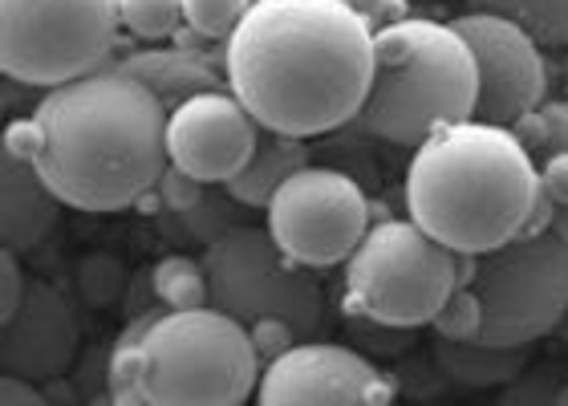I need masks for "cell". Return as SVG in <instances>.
I'll list each match as a JSON object with an SVG mask.
<instances>
[{"label": "cell", "instance_id": "6da1fadb", "mask_svg": "<svg viewBox=\"0 0 568 406\" xmlns=\"http://www.w3.org/2000/svg\"><path fill=\"white\" fill-rule=\"evenodd\" d=\"M374 29L345 0H252L224 41V82L261 131L313 139L357 122Z\"/></svg>", "mask_w": 568, "mask_h": 406}, {"label": "cell", "instance_id": "3957f363", "mask_svg": "<svg viewBox=\"0 0 568 406\" xmlns=\"http://www.w3.org/2000/svg\"><path fill=\"white\" fill-rule=\"evenodd\" d=\"M545 203L540 163L496 122H455L415 146L406 168V212L426 236L459 256L524 236Z\"/></svg>", "mask_w": 568, "mask_h": 406}, {"label": "cell", "instance_id": "cb8c5ba5", "mask_svg": "<svg viewBox=\"0 0 568 406\" xmlns=\"http://www.w3.org/2000/svg\"><path fill=\"white\" fill-rule=\"evenodd\" d=\"M126 285H131V276H126L122 261H114L106 252L82 256V264H78V293H82L90 305H98V309L114 305V301L126 293Z\"/></svg>", "mask_w": 568, "mask_h": 406}, {"label": "cell", "instance_id": "9c48e42d", "mask_svg": "<svg viewBox=\"0 0 568 406\" xmlns=\"http://www.w3.org/2000/svg\"><path fill=\"white\" fill-rule=\"evenodd\" d=\"M203 268L212 281V305L248 329L264 317L288 322L301 342H313V334L325 329V288L276 248L268 227L236 224L203 248Z\"/></svg>", "mask_w": 568, "mask_h": 406}, {"label": "cell", "instance_id": "277c9868", "mask_svg": "<svg viewBox=\"0 0 568 406\" xmlns=\"http://www.w3.org/2000/svg\"><path fill=\"white\" fill-rule=\"evenodd\" d=\"M479 70L459 29L403 17L374 33V78L357 126L382 143L423 146L430 134L475 119Z\"/></svg>", "mask_w": 568, "mask_h": 406}, {"label": "cell", "instance_id": "7a4b0ae2", "mask_svg": "<svg viewBox=\"0 0 568 406\" xmlns=\"http://www.w3.org/2000/svg\"><path fill=\"white\" fill-rule=\"evenodd\" d=\"M33 119L41 126L37 171L78 212L134 207L171 168V110L119 65L45 90Z\"/></svg>", "mask_w": 568, "mask_h": 406}, {"label": "cell", "instance_id": "f35d334b", "mask_svg": "<svg viewBox=\"0 0 568 406\" xmlns=\"http://www.w3.org/2000/svg\"><path fill=\"white\" fill-rule=\"evenodd\" d=\"M565 98H568V58H565Z\"/></svg>", "mask_w": 568, "mask_h": 406}, {"label": "cell", "instance_id": "9a60e30c", "mask_svg": "<svg viewBox=\"0 0 568 406\" xmlns=\"http://www.w3.org/2000/svg\"><path fill=\"white\" fill-rule=\"evenodd\" d=\"M61 207L58 192L45 183L37 163L0 155V248L33 252L58 227Z\"/></svg>", "mask_w": 568, "mask_h": 406}, {"label": "cell", "instance_id": "836d02e7", "mask_svg": "<svg viewBox=\"0 0 568 406\" xmlns=\"http://www.w3.org/2000/svg\"><path fill=\"white\" fill-rule=\"evenodd\" d=\"M0 406H53V403H49V395L41 386L4 374V383H0Z\"/></svg>", "mask_w": 568, "mask_h": 406}, {"label": "cell", "instance_id": "f1b7e54d", "mask_svg": "<svg viewBox=\"0 0 568 406\" xmlns=\"http://www.w3.org/2000/svg\"><path fill=\"white\" fill-rule=\"evenodd\" d=\"M248 334H252L256 354H261V362H276L281 354H288V349L301 342V334H296L288 322H281V317H264V322L252 325Z\"/></svg>", "mask_w": 568, "mask_h": 406}, {"label": "cell", "instance_id": "4dcf8cb0", "mask_svg": "<svg viewBox=\"0 0 568 406\" xmlns=\"http://www.w3.org/2000/svg\"><path fill=\"white\" fill-rule=\"evenodd\" d=\"M4 155L37 163V155H41V126H37L33 114H29V119H12L9 126H4Z\"/></svg>", "mask_w": 568, "mask_h": 406}, {"label": "cell", "instance_id": "8fae6325", "mask_svg": "<svg viewBox=\"0 0 568 406\" xmlns=\"http://www.w3.org/2000/svg\"><path fill=\"white\" fill-rule=\"evenodd\" d=\"M450 24L467 41L475 70H479L475 119L496 122V126H516L524 114L545 106V53H540V41L524 24L496 17V12H463Z\"/></svg>", "mask_w": 568, "mask_h": 406}, {"label": "cell", "instance_id": "5bb4252c", "mask_svg": "<svg viewBox=\"0 0 568 406\" xmlns=\"http://www.w3.org/2000/svg\"><path fill=\"white\" fill-rule=\"evenodd\" d=\"M0 325H4L0 366L9 378L45 386L53 378H65L78 358V317L70 297L53 281H29L21 309Z\"/></svg>", "mask_w": 568, "mask_h": 406}, {"label": "cell", "instance_id": "5b68a950", "mask_svg": "<svg viewBox=\"0 0 568 406\" xmlns=\"http://www.w3.org/2000/svg\"><path fill=\"white\" fill-rule=\"evenodd\" d=\"M261 374L248 325L215 305L166 309L142 337L139 390L154 406H244Z\"/></svg>", "mask_w": 568, "mask_h": 406}, {"label": "cell", "instance_id": "d4e9b609", "mask_svg": "<svg viewBox=\"0 0 568 406\" xmlns=\"http://www.w3.org/2000/svg\"><path fill=\"white\" fill-rule=\"evenodd\" d=\"M248 9L252 0H183L187 29L203 41H227Z\"/></svg>", "mask_w": 568, "mask_h": 406}, {"label": "cell", "instance_id": "44dd1931", "mask_svg": "<svg viewBox=\"0 0 568 406\" xmlns=\"http://www.w3.org/2000/svg\"><path fill=\"white\" fill-rule=\"evenodd\" d=\"M516 139H520L532 159H552V155H568V98H557V102H545L540 110L524 114L516 126Z\"/></svg>", "mask_w": 568, "mask_h": 406}, {"label": "cell", "instance_id": "74e56055", "mask_svg": "<svg viewBox=\"0 0 568 406\" xmlns=\"http://www.w3.org/2000/svg\"><path fill=\"white\" fill-rule=\"evenodd\" d=\"M552 406H568V383L557 390V398H552Z\"/></svg>", "mask_w": 568, "mask_h": 406}, {"label": "cell", "instance_id": "83f0119b", "mask_svg": "<svg viewBox=\"0 0 568 406\" xmlns=\"http://www.w3.org/2000/svg\"><path fill=\"white\" fill-rule=\"evenodd\" d=\"M24 293H29V281L21 268V252L0 248V322H9L12 313L21 309Z\"/></svg>", "mask_w": 568, "mask_h": 406}, {"label": "cell", "instance_id": "7c38bea8", "mask_svg": "<svg viewBox=\"0 0 568 406\" xmlns=\"http://www.w3.org/2000/svg\"><path fill=\"white\" fill-rule=\"evenodd\" d=\"M256 406H390V383L357 349L296 342L264 366Z\"/></svg>", "mask_w": 568, "mask_h": 406}, {"label": "cell", "instance_id": "30bf717a", "mask_svg": "<svg viewBox=\"0 0 568 406\" xmlns=\"http://www.w3.org/2000/svg\"><path fill=\"white\" fill-rule=\"evenodd\" d=\"M369 200L362 183L337 168L296 171L268 203L276 248L301 268H333L354 256L369 232Z\"/></svg>", "mask_w": 568, "mask_h": 406}, {"label": "cell", "instance_id": "7402d4cb", "mask_svg": "<svg viewBox=\"0 0 568 406\" xmlns=\"http://www.w3.org/2000/svg\"><path fill=\"white\" fill-rule=\"evenodd\" d=\"M187 24L183 0H122V29L139 41H166Z\"/></svg>", "mask_w": 568, "mask_h": 406}, {"label": "cell", "instance_id": "484cf974", "mask_svg": "<svg viewBox=\"0 0 568 406\" xmlns=\"http://www.w3.org/2000/svg\"><path fill=\"white\" fill-rule=\"evenodd\" d=\"M565 383L568 378L557 366L536 362V366H528L524 374H516L508 386H499L496 406H552V398H557V390Z\"/></svg>", "mask_w": 568, "mask_h": 406}, {"label": "cell", "instance_id": "4316f807", "mask_svg": "<svg viewBox=\"0 0 568 406\" xmlns=\"http://www.w3.org/2000/svg\"><path fill=\"white\" fill-rule=\"evenodd\" d=\"M438 337H450V342H475L479 329H484V305L475 297L471 285H459L455 293L447 297V305L435 313V322H430Z\"/></svg>", "mask_w": 568, "mask_h": 406}, {"label": "cell", "instance_id": "d6a6232c", "mask_svg": "<svg viewBox=\"0 0 568 406\" xmlns=\"http://www.w3.org/2000/svg\"><path fill=\"white\" fill-rule=\"evenodd\" d=\"M540 192L552 207H568V155H552L540 163Z\"/></svg>", "mask_w": 568, "mask_h": 406}, {"label": "cell", "instance_id": "f546056e", "mask_svg": "<svg viewBox=\"0 0 568 406\" xmlns=\"http://www.w3.org/2000/svg\"><path fill=\"white\" fill-rule=\"evenodd\" d=\"M203 187H207V183L191 180V175H183L179 168H166L154 192L166 203V212H187V207H195V203L203 200Z\"/></svg>", "mask_w": 568, "mask_h": 406}, {"label": "cell", "instance_id": "603a6c76", "mask_svg": "<svg viewBox=\"0 0 568 406\" xmlns=\"http://www.w3.org/2000/svg\"><path fill=\"white\" fill-rule=\"evenodd\" d=\"M166 227L183 232L187 240H200L203 248H207V244H215L224 232L236 227V200H232V195H227V200L203 195L195 207H187V212H166Z\"/></svg>", "mask_w": 568, "mask_h": 406}, {"label": "cell", "instance_id": "ab89813d", "mask_svg": "<svg viewBox=\"0 0 568 406\" xmlns=\"http://www.w3.org/2000/svg\"><path fill=\"white\" fill-rule=\"evenodd\" d=\"M410 406H447V403H410Z\"/></svg>", "mask_w": 568, "mask_h": 406}, {"label": "cell", "instance_id": "52a82bcc", "mask_svg": "<svg viewBox=\"0 0 568 406\" xmlns=\"http://www.w3.org/2000/svg\"><path fill=\"white\" fill-rule=\"evenodd\" d=\"M122 33V0H0V73L53 90L106 70Z\"/></svg>", "mask_w": 568, "mask_h": 406}, {"label": "cell", "instance_id": "2e32d148", "mask_svg": "<svg viewBox=\"0 0 568 406\" xmlns=\"http://www.w3.org/2000/svg\"><path fill=\"white\" fill-rule=\"evenodd\" d=\"M119 70L139 78L166 110L183 106L187 98L207 94V90H224V78L212 70V61L187 49H139L119 61Z\"/></svg>", "mask_w": 568, "mask_h": 406}, {"label": "cell", "instance_id": "ac0fdd59", "mask_svg": "<svg viewBox=\"0 0 568 406\" xmlns=\"http://www.w3.org/2000/svg\"><path fill=\"white\" fill-rule=\"evenodd\" d=\"M435 362L438 374H447L450 383L475 386H508L516 374L528 371V346H487V342H450L435 337Z\"/></svg>", "mask_w": 568, "mask_h": 406}, {"label": "cell", "instance_id": "d6986e66", "mask_svg": "<svg viewBox=\"0 0 568 406\" xmlns=\"http://www.w3.org/2000/svg\"><path fill=\"white\" fill-rule=\"evenodd\" d=\"M151 285L163 309H203V305H212L207 268H203V261L183 256V252H171V256L154 264Z\"/></svg>", "mask_w": 568, "mask_h": 406}, {"label": "cell", "instance_id": "e575fe53", "mask_svg": "<svg viewBox=\"0 0 568 406\" xmlns=\"http://www.w3.org/2000/svg\"><path fill=\"white\" fill-rule=\"evenodd\" d=\"M110 395H114V406H154L139 386H122V390H110Z\"/></svg>", "mask_w": 568, "mask_h": 406}, {"label": "cell", "instance_id": "e0dca14e", "mask_svg": "<svg viewBox=\"0 0 568 406\" xmlns=\"http://www.w3.org/2000/svg\"><path fill=\"white\" fill-rule=\"evenodd\" d=\"M305 168H308L305 139H288V134L264 131L261 143H256V155L248 159V168L227 183V195H232L240 207H264V212H268L273 195L293 180L296 171H305Z\"/></svg>", "mask_w": 568, "mask_h": 406}, {"label": "cell", "instance_id": "4fadbf2b", "mask_svg": "<svg viewBox=\"0 0 568 406\" xmlns=\"http://www.w3.org/2000/svg\"><path fill=\"white\" fill-rule=\"evenodd\" d=\"M261 143V122L232 90H207L187 98L166 119V155L171 168L200 183H232L248 168Z\"/></svg>", "mask_w": 568, "mask_h": 406}, {"label": "cell", "instance_id": "ffe728a7", "mask_svg": "<svg viewBox=\"0 0 568 406\" xmlns=\"http://www.w3.org/2000/svg\"><path fill=\"white\" fill-rule=\"evenodd\" d=\"M471 12H496L524 24L540 45L568 49V0H467Z\"/></svg>", "mask_w": 568, "mask_h": 406}, {"label": "cell", "instance_id": "d590c367", "mask_svg": "<svg viewBox=\"0 0 568 406\" xmlns=\"http://www.w3.org/2000/svg\"><path fill=\"white\" fill-rule=\"evenodd\" d=\"M552 232H560V236L568 240V207H557V212H552Z\"/></svg>", "mask_w": 568, "mask_h": 406}, {"label": "cell", "instance_id": "1f68e13d", "mask_svg": "<svg viewBox=\"0 0 568 406\" xmlns=\"http://www.w3.org/2000/svg\"><path fill=\"white\" fill-rule=\"evenodd\" d=\"M345 4H349V9H354L357 17L374 29V33L406 17V0H345Z\"/></svg>", "mask_w": 568, "mask_h": 406}, {"label": "cell", "instance_id": "8992f818", "mask_svg": "<svg viewBox=\"0 0 568 406\" xmlns=\"http://www.w3.org/2000/svg\"><path fill=\"white\" fill-rule=\"evenodd\" d=\"M467 281L471 256L463 264L459 252L426 236L410 215L378 220L345 261V305L369 325L418 329L435 322L450 293Z\"/></svg>", "mask_w": 568, "mask_h": 406}, {"label": "cell", "instance_id": "ba28073f", "mask_svg": "<svg viewBox=\"0 0 568 406\" xmlns=\"http://www.w3.org/2000/svg\"><path fill=\"white\" fill-rule=\"evenodd\" d=\"M467 285L484 305L479 342L532 346L568 313V240L552 227L524 232L484 256H471Z\"/></svg>", "mask_w": 568, "mask_h": 406}, {"label": "cell", "instance_id": "8d00e7d4", "mask_svg": "<svg viewBox=\"0 0 568 406\" xmlns=\"http://www.w3.org/2000/svg\"><path fill=\"white\" fill-rule=\"evenodd\" d=\"M85 406H114V395L110 390H102V395H90V403Z\"/></svg>", "mask_w": 568, "mask_h": 406}]
</instances>
